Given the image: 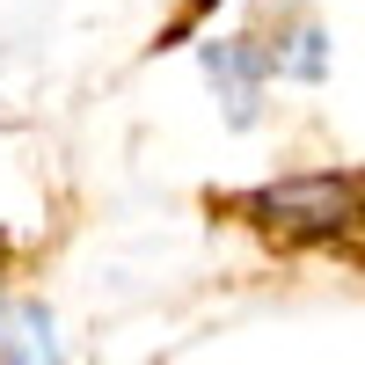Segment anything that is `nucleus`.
<instances>
[{
    "label": "nucleus",
    "instance_id": "nucleus-3",
    "mask_svg": "<svg viewBox=\"0 0 365 365\" xmlns=\"http://www.w3.org/2000/svg\"><path fill=\"white\" fill-rule=\"evenodd\" d=\"M270 58H278V81H299V88H322L329 81V29L314 15H292L278 29V44H270Z\"/></svg>",
    "mask_w": 365,
    "mask_h": 365
},
{
    "label": "nucleus",
    "instance_id": "nucleus-1",
    "mask_svg": "<svg viewBox=\"0 0 365 365\" xmlns=\"http://www.w3.org/2000/svg\"><path fill=\"white\" fill-rule=\"evenodd\" d=\"M234 212L249 227H263L270 241H336L365 220V175H336V168H322V175H285V182H263V190L249 197H234Z\"/></svg>",
    "mask_w": 365,
    "mask_h": 365
},
{
    "label": "nucleus",
    "instance_id": "nucleus-4",
    "mask_svg": "<svg viewBox=\"0 0 365 365\" xmlns=\"http://www.w3.org/2000/svg\"><path fill=\"white\" fill-rule=\"evenodd\" d=\"M0 256H8V241H0Z\"/></svg>",
    "mask_w": 365,
    "mask_h": 365
},
{
    "label": "nucleus",
    "instance_id": "nucleus-2",
    "mask_svg": "<svg viewBox=\"0 0 365 365\" xmlns=\"http://www.w3.org/2000/svg\"><path fill=\"white\" fill-rule=\"evenodd\" d=\"M197 58H205V81H212V96H220L227 125H256L263 81L278 73L270 44H263V37H205V44H197Z\"/></svg>",
    "mask_w": 365,
    "mask_h": 365
}]
</instances>
